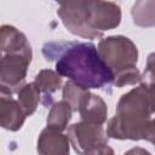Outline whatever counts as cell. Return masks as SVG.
<instances>
[{"mask_svg":"<svg viewBox=\"0 0 155 155\" xmlns=\"http://www.w3.org/2000/svg\"><path fill=\"white\" fill-rule=\"evenodd\" d=\"M46 61L56 63V71L84 88H104L113 84L114 75L92 42L51 41L42 46Z\"/></svg>","mask_w":155,"mask_h":155,"instance_id":"1","label":"cell"},{"mask_svg":"<svg viewBox=\"0 0 155 155\" xmlns=\"http://www.w3.org/2000/svg\"><path fill=\"white\" fill-rule=\"evenodd\" d=\"M154 113L155 84H140L119 99L116 113L107 125V136L114 139H144Z\"/></svg>","mask_w":155,"mask_h":155,"instance_id":"2","label":"cell"},{"mask_svg":"<svg viewBox=\"0 0 155 155\" xmlns=\"http://www.w3.org/2000/svg\"><path fill=\"white\" fill-rule=\"evenodd\" d=\"M57 15L68 31L85 39L102 38L105 30L121 22L120 6L108 0H82L73 6H59Z\"/></svg>","mask_w":155,"mask_h":155,"instance_id":"3","label":"cell"},{"mask_svg":"<svg viewBox=\"0 0 155 155\" xmlns=\"http://www.w3.org/2000/svg\"><path fill=\"white\" fill-rule=\"evenodd\" d=\"M97 48L101 58L113 73V84L116 87L139 82L138 50L131 39L124 35H111L101 39Z\"/></svg>","mask_w":155,"mask_h":155,"instance_id":"4","label":"cell"},{"mask_svg":"<svg viewBox=\"0 0 155 155\" xmlns=\"http://www.w3.org/2000/svg\"><path fill=\"white\" fill-rule=\"evenodd\" d=\"M68 137L78 154H114L102 125L86 121L73 124L68 128Z\"/></svg>","mask_w":155,"mask_h":155,"instance_id":"5","label":"cell"},{"mask_svg":"<svg viewBox=\"0 0 155 155\" xmlns=\"http://www.w3.org/2000/svg\"><path fill=\"white\" fill-rule=\"evenodd\" d=\"M31 56V47L18 52L2 53L0 63V93L12 94L19 91L24 85Z\"/></svg>","mask_w":155,"mask_h":155,"instance_id":"6","label":"cell"},{"mask_svg":"<svg viewBox=\"0 0 155 155\" xmlns=\"http://www.w3.org/2000/svg\"><path fill=\"white\" fill-rule=\"evenodd\" d=\"M70 140L68 134H63L52 127H46L41 131L38 139V153L42 155H67L69 154Z\"/></svg>","mask_w":155,"mask_h":155,"instance_id":"7","label":"cell"},{"mask_svg":"<svg viewBox=\"0 0 155 155\" xmlns=\"http://www.w3.org/2000/svg\"><path fill=\"white\" fill-rule=\"evenodd\" d=\"M12 94L0 93V122L1 127L8 131H18L27 117L23 108Z\"/></svg>","mask_w":155,"mask_h":155,"instance_id":"8","label":"cell"},{"mask_svg":"<svg viewBox=\"0 0 155 155\" xmlns=\"http://www.w3.org/2000/svg\"><path fill=\"white\" fill-rule=\"evenodd\" d=\"M78 111L82 121L97 125H103L107 121L108 108L105 102L99 96L91 93L90 91H87L82 97Z\"/></svg>","mask_w":155,"mask_h":155,"instance_id":"9","label":"cell"},{"mask_svg":"<svg viewBox=\"0 0 155 155\" xmlns=\"http://www.w3.org/2000/svg\"><path fill=\"white\" fill-rule=\"evenodd\" d=\"M34 82L41 93L42 104L45 107L52 105L53 93L62 86V76L51 69H42L36 74Z\"/></svg>","mask_w":155,"mask_h":155,"instance_id":"10","label":"cell"},{"mask_svg":"<svg viewBox=\"0 0 155 155\" xmlns=\"http://www.w3.org/2000/svg\"><path fill=\"white\" fill-rule=\"evenodd\" d=\"M30 47V44L27 40V36L19 31L17 28L4 24L1 27V42L0 48L2 53L18 52Z\"/></svg>","mask_w":155,"mask_h":155,"instance_id":"11","label":"cell"},{"mask_svg":"<svg viewBox=\"0 0 155 155\" xmlns=\"http://www.w3.org/2000/svg\"><path fill=\"white\" fill-rule=\"evenodd\" d=\"M131 15L133 23L140 28L155 27V0H136Z\"/></svg>","mask_w":155,"mask_h":155,"instance_id":"12","label":"cell"},{"mask_svg":"<svg viewBox=\"0 0 155 155\" xmlns=\"http://www.w3.org/2000/svg\"><path fill=\"white\" fill-rule=\"evenodd\" d=\"M73 108L71 105L62 99L59 102H54L51 105L48 116H47V126L56 128L58 131H64L68 127V122L71 119V113H73Z\"/></svg>","mask_w":155,"mask_h":155,"instance_id":"13","label":"cell"},{"mask_svg":"<svg viewBox=\"0 0 155 155\" xmlns=\"http://www.w3.org/2000/svg\"><path fill=\"white\" fill-rule=\"evenodd\" d=\"M41 93L35 82L24 84L17 92V101L23 108L27 116H30L38 108Z\"/></svg>","mask_w":155,"mask_h":155,"instance_id":"14","label":"cell"},{"mask_svg":"<svg viewBox=\"0 0 155 155\" xmlns=\"http://www.w3.org/2000/svg\"><path fill=\"white\" fill-rule=\"evenodd\" d=\"M87 91H88L87 88H84L80 85L75 84L74 81L69 80L63 86V99L67 101L71 105L74 111H78L79 104Z\"/></svg>","mask_w":155,"mask_h":155,"instance_id":"15","label":"cell"},{"mask_svg":"<svg viewBox=\"0 0 155 155\" xmlns=\"http://www.w3.org/2000/svg\"><path fill=\"white\" fill-rule=\"evenodd\" d=\"M140 84H155V62L148 63L145 65L144 73L140 75Z\"/></svg>","mask_w":155,"mask_h":155,"instance_id":"16","label":"cell"},{"mask_svg":"<svg viewBox=\"0 0 155 155\" xmlns=\"http://www.w3.org/2000/svg\"><path fill=\"white\" fill-rule=\"evenodd\" d=\"M54 1L58 2L61 6H73V5L79 4L82 0H54Z\"/></svg>","mask_w":155,"mask_h":155,"instance_id":"17","label":"cell"}]
</instances>
